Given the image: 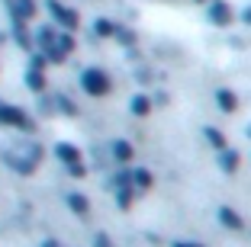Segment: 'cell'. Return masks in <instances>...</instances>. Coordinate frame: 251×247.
<instances>
[{"instance_id": "6da1fadb", "label": "cell", "mask_w": 251, "mask_h": 247, "mask_svg": "<svg viewBox=\"0 0 251 247\" xmlns=\"http://www.w3.org/2000/svg\"><path fill=\"white\" fill-rule=\"evenodd\" d=\"M84 90L90 96H106L110 93V77L103 71H84Z\"/></svg>"}, {"instance_id": "7a4b0ae2", "label": "cell", "mask_w": 251, "mask_h": 247, "mask_svg": "<svg viewBox=\"0 0 251 247\" xmlns=\"http://www.w3.org/2000/svg\"><path fill=\"white\" fill-rule=\"evenodd\" d=\"M219 222L226 228H232V231H245V218L238 215L232 205H219Z\"/></svg>"}, {"instance_id": "3957f363", "label": "cell", "mask_w": 251, "mask_h": 247, "mask_svg": "<svg viewBox=\"0 0 251 247\" xmlns=\"http://www.w3.org/2000/svg\"><path fill=\"white\" fill-rule=\"evenodd\" d=\"M209 20H213L216 26H229V22H232V10H229V3H226V0H216L213 7H209Z\"/></svg>"}, {"instance_id": "277c9868", "label": "cell", "mask_w": 251, "mask_h": 247, "mask_svg": "<svg viewBox=\"0 0 251 247\" xmlns=\"http://www.w3.org/2000/svg\"><path fill=\"white\" fill-rule=\"evenodd\" d=\"M238 164H242L238 151H232V148H222V151H219V170H222V174H235Z\"/></svg>"}, {"instance_id": "5b68a950", "label": "cell", "mask_w": 251, "mask_h": 247, "mask_svg": "<svg viewBox=\"0 0 251 247\" xmlns=\"http://www.w3.org/2000/svg\"><path fill=\"white\" fill-rule=\"evenodd\" d=\"M49 7H52L55 20H58V22H65L68 29H74V26H77V16H74L71 10H65V7H61V3H55V0H52V3H49Z\"/></svg>"}, {"instance_id": "8992f818", "label": "cell", "mask_w": 251, "mask_h": 247, "mask_svg": "<svg viewBox=\"0 0 251 247\" xmlns=\"http://www.w3.org/2000/svg\"><path fill=\"white\" fill-rule=\"evenodd\" d=\"M216 103H219L226 112H235L238 109V96L232 93V90H219V93H216Z\"/></svg>"}, {"instance_id": "52a82bcc", "label": "cell", "mask_w": 251, "mask_h": 247, "mask_svg": "<svg viewBox=\"0 0 251 247\" xmlns=\"http://www.w3.org/2000/svg\"><path fill=\"white\" fill-rule=\"evenodd\" d=\"M113 154H116V160H132V145H129V141H116V145H113Z\"/></svg>"}, {"instance_id": "ba28073f", "label": "cell", "mask_w": 251, "mask_h": 247, "mask_svg": "<svg viewBox=\"0 0 251 247\" xmlns=\"http://www.w3.org/2000/svg\"><path fill=\"white\" fill-rule=\"evenodd\" d=\"M203 132H206V141L216 148V151H222V148H226V135H222L219 129H203Z\"/></svg>"}, {"instance_id": "9c48e42d", "label": "cell", "mask_w": 251, "mask_h": 247, "mask_svg": "<svg viewBox=\"0 0 251 247\" xmlns=\"http://www.w3.org/2000/svg\"><path fill=\"white\" fill-rule=\"evenodd\" d=\"M132 180H135V189H148L151 186V174H148V170H135Z\"/></svg>"}, {"instance_id": "30bf717a", "label": "cell", "mask_w": 251, "mask_h": 247, "mask_svg": "<svg viewBox=\"0 0 251 247\" xmlns=\"http://www.w3.org/2000/svg\"><path fill=\"white\" fill-rule=\"evenodd\" d=\"M148 109H151V103H148V96H135V100H132V112H135V116H145Z\"/></svg>"}, {"instance_id": "8fae6325", "label": "cell", "mask_w": 251, "mask_h": 247, "mask_svg": "<svg viewBox=\"0 0 251 247\" xmlns=\"http://www.w3.org/2000/svg\"><path fill=\"white\" fill-rule=\"evenodd\" d=\"M16 3H20V7H16V13H20V16H26V20H29V16L36 13V7H32V0H16Z\"/></svg>"}, {"instance_id": "7c38bea8", "label": "cell", "mask_w": 251, "mask_h": 247, "mask_svg": "<svg viewBox=\"0 0 251 247\" xmlns=\"http://www.w3.org/2000/svg\"><path fill=\"white\" fill-rule=\"evenodd\" d=\"M58 154H61V160H77V151L68 145H58Z\"/></svg>"}, {"instance_id": "4fadbf2b", "label": "cell", "mask_w": 251, "mask_h": 247, "mask_svg": "<svg viewBox=\"0 0 251 247\" xmlns=\"http://www.w3.org/2000/svg\"><path fill=\"white\" fill-rule=\"evenodd\" d=\"M71 205H74V212H81V215L87 212V199L84 196H71Z\"/></svg>"}, {"instance_id": "5bb4252c", "label": "cell", "mask_w": 251, "mask_h": 247, "mask_svg": "<svg viewBox=\"0 0 251 247\" xmlns=\"http://www.w3.org/2000/svg\"><path fill=\"white\" fill-rule=\"evenodd\" d=\"M97 32H100V36H113V26L106 20H100V22H97Z\"/></svg>"}, {"instance_id": "9a60e30c", "label": "cell", "mask_w": 251, "mask_h": 247, "mask_svg": "<svg viewBox=\"0 0 251 247\" xmlns=\"http://www.w3.org/2000/svg\"><path fill=\"white\" fill-rule=\"evenodd\" d=\"M242 20H245V22L251 26V7H248V10H242Z\"/></svg>"}, {"instance_id": "2e32d148", "label": "cell", "mask_w": 251, "mask_h": 247, "mask_svg": "<svg viewBox=\"0 0 251 247\" xmlns=\"http://www.w3.org/2000/svg\"><path fill=\"white\" fill-rule=\"evenodd\" d=\"M193 247H203V244H193Z\"/></svg>"}, {"instance_id": "e0dca14e", "label": "cell", "mask_w": 251, "mask_h": 247, "mask_svg": "<svg viewBox=\"0 0 251 247\" xmlns=\"http://www.w3.org/2000/svg\"><path fill=\"white\" fill-rule=\"evenodd\" d=\"M248 135H251V129H248Z\"/></svg>"}]
</instances>
